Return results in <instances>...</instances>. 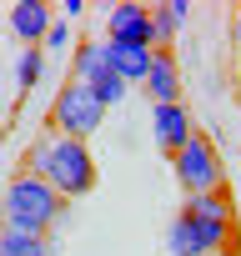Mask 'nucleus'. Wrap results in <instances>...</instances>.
<instances>
[{
  "mask_svg": "<svg viewBox=\"0 0 241 256\" xmlns=\"http://www.w3.org/2000/svg\"><path fill=\"white\" fill-rule=\"evenodd\" d=\"M66 211H70V201H60L36 171H16L6 181V196H0V226H10V231L50 236L66 221Z\"/></svg>",
  "mask_w": 241,
  "mask_h": 256,
  "instance_id": "obj_2",
  "label": "nucleus"
},
{
  "mask_svg": "<svg viewBox=\"0 0 241 256\" xmlns=\"http://www.w3.org/2000/svg\"><path fill=\"white\" fill-rule=\"evenodd\" d=\"M50 26H56V16H50L46 0H16V6H10V30H16L26 46H40V40L50 36Z\"/></svg>",
  "mask_w": 241,
  "mask_h": 256,
  "instance_id": "obj_9",
  "label": "nucleus"
},
{
  "mask_svg": "<svg viewBox=\"0 0 241 256\" xmlns=\"http://www.w3.org/2000/svg\"><path fill=\"white\" fill-rule=\"evenodd\" d=\"M0 256H56V236H36V231L0 226Z\"/></svg>",
  "mask_w": 241,
  "mask_h": 256,
  "instance_id": "obj_12",
  "label": "nucleus"
},
{
  "mask_svg": "<svg viewBox=\"0 0 241 256\" xmlns=\"http://www.w3.org/2000/svg\"><path fill=\"white\" fill-rule=\"evenodd\" d=\"M141 86H146L151 106H176V100H181V66H176L171 46H161V50L151 56V70H146Z\"/></svg>",
  "mask_w": 241,
  "mask_h": 256,
  "instance_id": "obj_8",
  "label": "nucleus"
},
{
  "mask_svg": "<svg viewBox=\"0 0 241 256\" xmlns=\"http://www.w3.org/2000/svg\"><path fill=\"white\" fill-rule=\"evenodd\" d=\"M151 131H156V146H161V156H176L191 136H196V120H191V110L176 100V106H151Z\"/></svg>",
  "mask_w": 241,
  "mask_h": 256,
  "instance_id": "obj_7",
  "label": "nucleus"
},
{
  "mask_svg": "<svg viewBox=\"0 0 241 256\" xmlns=\"http://www.w3.org/2000/svg\"><path fill=\"white\" fill-rule=\"evenodd\" d=\"M186 10H191L186 0H166V6H151V40H156V50L176 36V26L186 20Z\"/></svg>",
  "mask_w": 241,
  "mask_h": 256,
  "instance_id": "obj_14",
  "label": "nucleus"
},
{
  "mask_svg": "<svg viewBox=\"0 0 241 256\" xmlns=\"http://www.w3.org/2000/svg\"><path fill=\"white\" fill-rule=\"evenodd\" d=\"M166 246H171V256H241L236 226H211V221H196L191 211L171 216Z\"/></svg>",
  "mask_w": 241,
  "mask_h": 256,
  "instance_id": "obj_4",
  "label": "nucleus"
},
{
  "mask_svg": "<svg viewBox=\"0 0 241 256\" xmlns=\"http://www.w3.org/2000/svg\"><path fill=\"white\" fill-rule=\"evenodd\" d=\"M171 171H176V181H181L186 201L226 186V166H221V156H216L211 136H201V131H196V136H191V141H186V146L171 156Z\"/></svg>",
  "mask_w": 241,
  "mask_h": 256,
  "instance_id": "obj_5",
  "label": "nucleus"
},
{
  "mask_svg": "<svg viewBox=\"0 0 241 256\" xmlns=\"http://www.w3.org/2000/svg\"><path fill=\"white\" fill-rule=\"evenodd\" d=\"M100 120H106V106H100V100H96V90H90V86H80V80H66V86L56 90L50 110H46L50 136H70V141H86Z\"/></svg>",
  "mask_w": 241,
  "mask_h": 256,
  "instance_id": "obj_3",
  "label": "nucleus"
},
{
  "mask_svg": "<svg viewBox=\"0 0 241 256\" xmlns=\"http://www.w3.org/2000/svg\"><path fill=\"white\" fill-rule=\"evenodd\" d=\"M110 66H106V40H80L76 46V60H70V80H80V86H90V80H100Z\"/></svg>",
  "mask_w": 241,
  "mask_h": 256,
  "instance_id": "obj_13",
  "label": "nucleus"
},
{
  "mask_svg": "<svg viewBox=\"0 0 241 256\" xmlns=\"http://www.w3.org/2000/svg\"><path fill=\"white\" fill-rule=\"evenodd\" d=\"M236 36H241V10H236Z\"/></svg>",
  "mask_w": 241,
  "mask_h": 256,
  "instance_id": "obj_18",
  "label": "nucleus"
},
{
  "mask_svg": "<svg viewBox=\"0 0 241 256\" xmlns=\"http://www.w3.org/2000/svg\"><path fill=\"white\" fill-rule=\"evenodd\" d=\"M20 171H36L60 201H80L96 191V156L86 141H70V136H40L26 151Z\"/></svg>",
  "mask_w": 241,
  "mask_h": 256,
  "instance_id": "obj_1",
  "label": "nucleus"
},
{
  "mask_svg": "<svg viewBox=\"0 0 241 256\" xmlns=\"http://www.w3.org/2000/svg\"><path fill=\"white\" fill-rule=\"evenodd\" d=\"M40 70H46V50L40 46H26L20 50V66H16V86L20 90H36L40 86Z\"/></svg>",
  "mask_w": 241,
  "mask_h": 256,
  "instance_id": "obj_15",
  "label": "nucleus"
},
{
  "mask_svg": "<svg viewBox=\"0 0 241 256\" xmlns=\"http://www.w3.org/2000/svg\"><path fill=\"white\" fill-rule=\"evenodd\" d=\"M90 90H96V100L110 110V106H120V100H126V80H120L116 70H106L100 80H90Z\"/></svg>",
  "mask_w": 241,
  "mask_h": 256,
  "instance_id": "obj_16",
  "label": "nucleus"
},
{
  "mask_svg": "<svg viewBox=\"0 0 241 256\" xmlns=\"http://www.w3.org/2000/svg\"><path fill=\"white\" fill-rule=\"evenodd\" d=\"M151 46H131V40H106V66L120 76V80H146V70H151Z\"/></svg>",
  "mask_w": 241,
  "mask_h": 256,
  "instance_id": "obj_10",
  "label": "nucleus"
},
{
  "mask_svg": "<svg viewBox=\"0 0 241 256\" xmlns=\"http://www.w3.org/2000/svg\"><path fill=\"white\" fill-rule=\"evenodd\" d=\"M181 211H191L196 221H211V226H236V201H231V186L206 191V196H191Z\"/></svg>",
  "mask_w": 241,
  "mask_h": 256,
  "instance_id": "obj_11",
  "label": "nucleus"
},
{
  "mask_svg": "<svg viewBox=\"0 0 241 256\" xmlns=\"http://www.w3.org/2000/svg\"><path fill=\"white\" fill-rule=\"evenodd\" d=\"M106 40H131V46H151L156 50V40H151V6H136V0H120V6H110L106 10Z\"/></svg>",
  "mask_w": 241,
  "mask_h": 256,
  "instance_id": "obj_6",
  "label": "nucleus"
},
{
  "mask_svg": "<svg viewBox=\"0 0 241 256\" xmlns=\"http://www.w3.org/2000/svg\"><path fill=\"white\" fill-rule=\"evenodd\" d=\"M46 46H50V50H66V46H70V30L56 20V26H50V36H46Z\"/></svg>",
  "mask_w": 241,
  "mask_h": 256,
  "instance_id": "obj_17",
  "label": "nucleus"
}]
</instances>
